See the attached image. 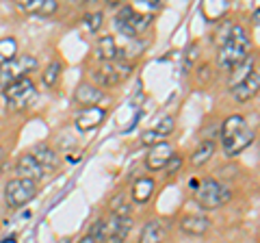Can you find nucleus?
Returning a JSON list of instances; mask_svg holds the SVG:
<instances>
[{"mask_svg": "<svg viewBox=\"0 0 260 243\" xmlns=\"http://www.w3.org/2000/svg\"><path fill=\"white\" fill-rule=\"evenodd\" d=\"M130 228H133V217H117L113 215L109 222H104L102 241L104 243H124Z\"/></svg>", "mask_w": 260, "mask_h": 243, "instance_id": "9", "label": "nucleus"}, {"mask_svg": "<svg viewBox=\"0 0 260 243\" xmlns=\"http://www.w3.org/2000/svg\"><path fill=\"white\" fill-rule=\"evenodd\" d=\"M102 232H104V222L102 220H98V222H93L91 224V228H89V237H93V239H98V241H102Z\"/></svg>", "mask_w": 260, "mask_h": 243, "instance_id": "30", "label": "nucleus"}, {"mask_svg": "<svg viewBox=\"0 0 260 243\" xmlns=\"http://www.w3.org/2000/svg\"><path fill=\"white\" fill-rule=\"evenodd\" d=\"M95 54H98V59H100L102 63H109V61L119 59V48L115 44V37H113V35H104V37L98 39Z\"/></svg>", "mask_w": 260, "mask_h": 243, "instance_id": "17", "label": "nucleus"}, {"mask_svg": "<svg viewBox=\"0 0 260 243\" xmlns=\"http://www.w3.org/2000/svg\"><path fill=\"white\" fill-rule=\"evenodd\" d=\"M133 74V66L128 61H121V59H115V61H109V63H102L100 68L93 72V78L100 83L102 87H115L119 83Z\"/></svg>", "mask_w": 260, "mask_h": 243, "instance_id": "6", "label": "nucleus"}, {"mask_svg": "<svg viewBox=\"0 0 260 243\" xmlns=\"http://www.w3.org/2000/svg\"><path fill=\"white\" fill-rule=\"evenodd\" d=\"M111 208H113V215H117V217H130V204L126 202L124 193H119V196L111 202Z\"/></svg>", "mask_w": 260, "mask_h": 243, "instance_id": "25", "label": "nucleus"}, {"mask_svg": "<svg viewBox=\"0 0 260 243\" xmlns=\"http://www.w3.org/2000/svg\"><path fill=\"white\" fill-rule=\"evenodd\" d=\"M15 172H18V176L24 178V180L37 183V180H42V178H44L46 169L42 167V163H39V161L32 155H22L18 159V163H15Z\"/></svg>", "mask_w": 260, "mask_h": 243, "instance_id": "13", "label": "nucleus"}, {"mask_svg": "<svg viewBox=\"0 0 260 243\" xmlns=\"http://www.w3.org/2000/svg\"><path fill=\"white\" fill-rule=\"evenodd\" d=\"M251 20H254V24H258V26H260V7H258L254 13H251Z\"/></svg>", "mask_w": 260, "mask_h": 243, "instance_id": "31", "label": "nucleus"}, {"mask_svg": "<svg viewBox=\"0 0 260 243\" xmlns=\"http://www.w3.org/2000/svg\"><path fill=\"white\" fill-rule=\"evenodd\" d=\"M254 128L247 124L243 115H230L223 119L221 133H219V141L225 152V157H237L245 148H249L254 141Z\"/></svg>", "mask_w": 260, "mask_h": 243, "instance_id": "2", "label": "nucleus"}, {"mask_svg": "<svg viewBox=\"0 0 260 243\" xmlns=\"http://www.w3.org/2000/svg\"><path fill=\"white\" fill-rule=\"evenodd\" d=\"M150 131H154L156 135H160L162 139H167V137L176 131L174 117H169V115H165V117H158V119H156V124H154V126L150 128Z\"/></svg>", "mask_w": 260, "mask_h": 243, "instance_id": "23", "label": "nucleus"}, {"mask_svg": "<svg viewBox=\"0 0 260 243\" xmlns=\"http://www.w3.org/2000/svg\"><path fill=\"white\" fill-rule=\"evenodd\" d=\"M15 52H18V42H15L13 37L0 39V70H3L11 59H15Z\"/></svg>", "mask_w": 260, "mask_h": 243, "instance_id": "22", "label": "nucleus"}, {"mask_svg": "<svg viewBox=\"0 0 260 243\" xmlns=\"http://www.w3.org/2000/svg\"><path fill=\"white\" fill-rule=\"evenodd\" d=\"M102 89L100 87H95V85H89V83H83V85H78L76 87V92H74V100L80 104V107H98V102L102 100Z\"/></svg>", "mask_w": 260, "mask_h": 243, "instance_id": "15", "label": "nucleus"}, {"mask_svg": "<svg viewBox=\"0 0 260 243\" xmlns=\"http://www.w3.org/2000/svg\"><path fill=\"white\" fill-rule=\"evenodd\" d=\"M141 141H143L145 145H150V148H152V145L162 143V141H167V139H162V137H160V135H156L154 131H148V133H143V135H141Z\"/></svg>", "mask_w": 260, "mask_h": 243, "instance_id": "28", "label": "nucleus"}, {"mask_svg": "<svg viewBox=\"0 0 260 243\" xmlns=\"http://www.w3.org/2000/svg\"><path fill=\"white\" fill-rule=\"evenodd\" d=\"M32 157H35L39 163H42V167H56V163H59V157H56V152L52 148H48V145H37L35 150H32Z\"/></svg>", "mask_w": 260, "mask_h": 243, "instance_id": "21", "label": "nucleus"}, {"mask_svg": "<svg viewBox=\"0 0 260 243\" xmlns=\"http://www.w3.org/2000/svg\"><path fill=\"white\" fill-rule=\"evenodd\" d=\"M35 196H37V183L24 180V178H13V180H9L7 187H5L7 204L13 206V208H20L24 204H28Z\"/></svg>", "mask_w": 260, "mask_h": 243, "instance_id": "8", "label": "nucleus"}, {"mask_svg": "<svg viewBox=\"0 0 260 243\" xmlns=\"http://www.w3.org/2000/svg\"><path fill=\"white\" fill-rule=\"evenodd\" d=\"M182 167V157H178V155H174L172 159H169V163L165 165V172L169 174V176H174L176 172H178V169H180Z\"/></svg>", "mask_w": 260, "mask_h": 243, "instance_id": "29", "label": "nucleus"}, {"mask_svg": "<svg viewBox=\"0 0 260 243\" xmlns=\"http://www.w3.org/2000/svg\"><path fill=\"white\" fill-rule=\"evenodd\" d=\"M3 96H5L7 104H9L11 109L22 111V109H26L32 100H35L37 89H35V83H32L30 78H22V80H18V83L5 87Z\"/></svg>", "mask_w": 260, "mask_h": 243, "instance_id": "7", "label": "nucleus"}, {"mask_svg": "<svg viewBox=\"0 0 260 243\" xmlns=\"http://www.w3.org/2000/svg\"><path fill=\"white\" fill-rule=\"evenodd\" d=\"M215 141H202L198 148L193 150V155H191V165L193 167H202V165H206L210 159H213V155H215Z\"/></svg>", "mask_w": 260, "mask_h": 243, "instance_id": "20", "label": "nucleus"}, {"mask_svg": "<svg viewBox=\"0 0 260 243\" xmlns=\"http://www.w3.org/2000/svg\"><path fill=\"white\" fill-rule=\"evenodd\" d=\"M167 237V228L160 220H150L143 224L141 234H139V243H165Z\"/></svg>", "mask_w": 260, "mask_h": 243, "instance_id": "16", "label": "nucleus"}, {"mask_svg": "<svg viewBox=\"0 0 260 243\" xmlns=\"http://www.w3.org/2000/svg\"><path fill=\"white\" fill-rule=\"evenodd\" d=\"M249 50H251V42L247 37V31L241 24H234L217 52V68L223 72L239 68L241 63L247 61Z\"/></svg>", "mask_w": 260, "mask_h": 243, "instance_id": "1", "label": "nucleus"}, {"mask_svg": "<svg viewBox=\"0 0 260 243\" xmlns=\"http://www.w3.org/2000/svg\"><path fill=\"white\" fill-rule=\"evenodd\" d=\"M78 243H100V241H98V239H93V237H89V234H85V237L80 239Z\"/></svg>", "mask_w": 260, "mask_h": 243, "instance_id": "32", "label": "nucleus"}, {"mask_svg": "<svg viewBox=\"0 0 260 243\" xmlns=\"http://www.w3.org/2000/svg\"><path fill=\"white\" fill-rule=\"evenodd\" d=\"M195 202L206 208V210H213V208H221L223 204L232 200V191L221 185L219 180H213V178H206V180L200 183V187L195 189Z\"/></svg>", "mask_w": 260, "mask_h": 243, "instance_id": "3", "label": "nucleus"}, {"mask_svg": "<svg viewBox=\"0 0 260 243\" xmlns=\"http://www.w3.org/2000/svg\"><path fill=\"white\" fill-rule=\"evenodd\" d=\"M154 187H156L154 178H150V176L137 178L135 185H133V193H130V198H133L135 202H139V204H145V202L154 196Z\"/></svg>", "mask_w": 260, "mask_h": 243, "instance_id": "18", "label": "nucleus"}, {"mask_svg": "<svg viewBox=\"0 0 260 243\" xmlns=\"http://www.w3.org/2000/svg\"><path fill=\"white\" fill-rule=\"evenodd\" d=\"M258 92H260V74L258 72H249V74H245L232 89L234 98H237L239 102L251 100L254 96H258Z\"/></svg>", "mask_w": 260, "mask_h": 243, "instance_id": "11", "label": "nucleus"}, {"mask_svg": "<svg viewBox=\"0 0 260 243\" xmlns=\"http://www.w3.org/2000/svg\"><path fill=\"white\" fill-rule=\"evenodd\" d=\"M102 18H104L102 11H95V13H87L83 22H85V26L91 31V33H95V31L102 28Z\"/></svg>", "mask_w": 260, "mask_h": 243, "instance_id": "26", "label": "nucleus"}, {"mask_svg": "<svg viewBox=\"0 0 260 243\" xmlns=\"http://www.w3.org/2000/svg\"><path fill=\"white\" fill-rule=\"evenodd\" d=\"M213 222L208 220L206 215H184L180 220V230L184 234H191V237H202L210 230Z\"/></svg>", "mask_w": 260, "mask_h": 243, "instance_id": "14", "label": "nucleus"}, {"mask_svg": "<svg viewBox=\"0 0 260 243\" xmlns=\"http://www.w3.org/2000/svg\"><path fill=\"white\" fill-rule=\"evenodd\" d=\"M198 54H200V44H191L189 46V50H186V56H184V68L189 70L193 63H195V59H198Z\"/></svg>", "mask_w": 260, "mask_h": 243, "instance_id": "27", "label": "nucleus"}, {"mask_svg": "<svg viewBox=\"0 0 260 243\" xmlns=\"http://www.w3.org/2000/svg\"><path fill=\"white\" fill-rule=\"evenodd\" d=\"M176 155L174 152V145L169 141H162L152 145L148 150V157H145V167L152 169V172H158V169H165V165L169 163V159Z\"/></svg>", "mask_w": 260, "mask_h": 243, "instance_id": "10", "label": "nucleus"}, {"mask_svg": "<svg viewBox=\"0 0 260 243\" xmlns=\"http://www.w3.org/2000/svg\"><path fill=\"white\" fill-rule=\"evenodd\" d=\"M18 7L26 13L52 15L56 9H59V3H56V0H22V3H18Z\"/></svg>", "mask_w": 260, "mask_h": 243, "instance_id": "19", "label": "nucleus"}, {"mask_svg": "<svg viewBox=\"0 0 260 243\" xmlns=\"http://www.w3.org/2000/svg\"><path fill=\"white\" fill-rule=\"evenodd\" d=\"M107 119V109H102V107H89V109H83L76 115V128L80 133H89V131H93V128H98L102 124V122Z\"/></svg>", "mask_w": 260, "mask_h": 243, "instance_id": "12", "label": "nucleus"}, {"mask_svg": "<svg viewBox=\"0 0 260 243\" xmlns=\"http://www.w3.org/2000/svg\"><path fill=\"white\" fill-rule=\"evenodd\" d=\"M150 24H152V15L150 13H139L135 7H121V11L115 18L117 31L128 39H137L141 33L148 31Z\"/></svg>", "mask_w": 260, "mask_h": 243, "instance_id": "4", "label": "nucleus"}, {"mask_svg": "<svg viewBox=\"0 0 260 243\" xmlns=\"http://www.w3.org/2000/svg\"><path fill=\"white\" fill-rule=\"evenodd\" d=\"M61 70H63L61 63H59V61H52L50 66L44 70V74H42L44 85H46V87H54L56 80H59V76H61Z\"/></svg>", "mask_w": 260, "mask_h": 243, "instance_id": "24", "label": "nucleus"}, {"mask_svg": "<svg viewBox=\"0 0 260 243\" xmlns=\"http://www.w3.org/2000/svg\"><path fill=\"white\" fill-rule=\"evenodd\" d=\"M5 155H7V150H5V148H0V161H3V157H5Z\"/></svg>", "mask_w": 260, "mask_h": 243, "instance_id": "33", "label": "nucleus"}, {"mask_svg": "<svg viewBox=\"0 0 260 243\" xmlns=\"http://www.w3.org/2000/svg\"><path fill=\"white\" fill-rule=\"evenodd\" d=\"M35 70H37L35 56H30V54L15 56V59H11L3 70H0V87H9L22 78H28V74Z\"/></svg>", "mask_w": 260, "mask_h": 243, "instance_id": "5", "label": "nucleus"}]
</instances>
